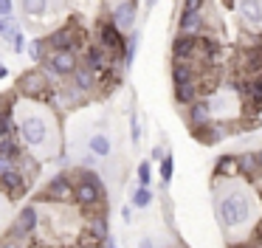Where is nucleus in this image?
Segmentation results:
<instances>
[{"label": "nucleus", "mask_w": 262, "mask_h": 248, "mask_svg": "<svg viewBox=\"0 0 262 248\" xmlns=\"http://www.w3.org/2000/svg\"><path fill=\"white\" fill-rule=\"evenodd\" d=\"M214 214L223 234L231 240L234 234H243L254 223V197L237 180H226L214 197Z\"/></svg>", "instance_id": "nucleus-1"}, {"label": "nucleus", "mask_w": 262, "mask_h": 248, "mask_svg": "<svg viewBox=\"0 0 262 248\" xmlns=\"http://www.w3.org/2000/svg\"><path fill=\"white\" fill-rule=\"evenodd\" d=\"M104 200H107V189L104 180L96 169H76L74 172V203L82 212H102Z\"/></svg>", "instance_id": "nucleus-2"}, {"label": "nucleus", "mask_w": 262, "mask_h": 248, "mask_svg": "<svg viewBox=\"0 0 262 248\" xmlns=\"http://www.w3.org/2000/svg\"><path fill=\"white\" fill-rule=\"evenodd\" d=\"M42 39H46L48 51H74V54H82L85 45H88V34L82 31V26L74 23V20L57 26L54 31H48Z\"/></svg>", "instance_id": "nucleus-3"}, {"label": "nucleus", "mask_w": 262, "mask_h": 248, "mask_svg": "<svg viewBox=\"0 0 262 248\" xmlns=\"http://www.w3.org/2000/svg\"><path fill=\"white\" fill-rule=\"evenodd\" d=\"M14 93L26 96V99H31V101H51L54 85H51V79L46 76L42 68H26L17 76V82H14Z\"/></svg>", "instance_id": "nucleus-4"}, {"label": "nucleus", "mask_w": 262, "mask_h": 248, "mask_svg": "<svg viewBox=\"0 0 262 248\" xmlns=\"http://www.w3.org/2000/svg\"><path fill=\"white\" fill-rule=\"evenodd\" d=\"M206 101H209V110H211V118L214 121H228L231 124V118H243V101L237 99V93H234L231 88H217L211 90L209 96H206Z\"/></svg>", "instance_id": "nucleus-5"}, {"label": "nucleus", "mask_w": 262, "mask_h": 248, "mask_svg": "<svg viewBox=\"0 0 262 248\" xmlns=\"http://www.w3.org/2000/svg\"><path fill=\"white\" fill-rule=\"evenodd\" d=\"M93 31H96V45H102L104 51L110 54L113 62H121L124 56V43H127V34L116 28V23L110 17H99L93 23Z\"/></svg>", "instance_id": "nucleus-6"}, {"label": "nucleus", "mask_w": 262, "mask_h": 248, "mask_svg": "<svg viewBox=\"0 0 262 248\" xmlns=\"http://www.w3.org/2000/svg\"><path fill=\"white\" fill-rule=\"evenodd\" d=\"M48 135H51V127H48V118L40 116V113H31V116H23L17 124V138L23 147L29 150H40V147L48 144Z\"/></svg>", "instance_id": "nucleus-7"}, {"label": "nucleus", "mask_w": 262, "mask_h": 248, "mask_svg": "<svg viewBox=\"0 0 262 248\" xmlns=\"http://www.w3.org/2000/svg\"><path fill=\"white\" fill-rule=\"evenodd\" d=\"M76 65H79V54H74V51H48L40 68L46 71V76L51 79L54 88H57L62 79L74 76Z\"/></svg>", "instance_id": "nucleus-8"}, {"label": "nucleus", "mask_w": 262, "mask_h": 248, "mask_svg": "<svg viewBox=\"0 0 262 248\" xmlns=\"http://www.w3.org/2000/svg\"><path fill=\"white\" fill-rule=\"evenodd\" d=\"M231 9L245 34L262 37V0H231Z\"/></svg>", "instance_id": "nucleus-9"}, {"label": "nucleus", "mask_w": 262, "mask_h": 248, "mask_svg": "<svg viewBox=\"0 0 262 248\" xmlns=\"http://www.w3.org/2000/svg\"><path fill=\"white\" fill-rule=\"evenodd\" d=\"M40 197H42V200H51V203L74 200V175H71L68 169H59L54 178H48V183L42 186Z\"/></svg>", "instance_id": "nucleus-10"}, {"label": "nucleus", "mask_w": 262, "mask_h": 248, "mask_svg": "<svg viewBox=\"0 0 262 248\" xmlns=\"http://www.w3.org/2000/svg\"><path fill=\"white\" fill-rule=\"evenodd\" d=\"M40 225V212H37L34 203H26L23 209L17 212V220L12 223V229L6 231V240H20L26 242V237H31Z\"/></svg>", "instance_id": "nucleus-11"}, {"label": "nucleus", "mask_w": 262, "mask_h": 248, "mask_svg": "<svg viewBox=\"0 0 262 248\" xmlns=\"http://www.w3.org/2000/svg\"><path fill=\"white\" fill-rule=\"evenodd\" d=\"M169 51H172V62H192V65L203 68V56H200V37H183V34H175Z\"/></svg>", "instance_id": "nucleus-12"}, {"label": "nucleus", "mask_w": 262, "mask_h": 248, "mask_svg": "<svg viewBox=\"0 0 262 248\" xmlns=\"http://www.w3.org/2000/svg\"><path fill=\"white\" fill-rule=\"evenodd\" d=\"M110 20L116 23V28L124 34L136 31V23H138V3L136 0H116V6L110 9Z\"/></svg>", "instance_id": "nucleus-13"}, {"label": "nucleus", "mask_w": 262, "mask_h": 248, "mask_svg": "<svg viewBox=\"0 0 262 248\" xmlns=\"http://www.w3.org/2000/svg\"><path fill=\"white\" fill-rule=\"evenodd\" d=\"M211 26L214 23L203 14H186V11H181L178 14V34H183V37H203V34H211Z\"/></svg>", "instance_id": "nucleus-14"}, {"label": "nucleus", "mask_w": 262, "mask_h": 248, "mask_svg": "<svg viewBox=\"0 0 262 248\" xmlns=\"http://www.w3.org/2000/svg\"><path fill=\"white\" fill-rule=\"evenodd\" d=\"M231 133H234V124H228V121H214V118H211L209 124L192 130V138L200 141V144H206V147H211V144H217V141L228 138Z\"/></svg>", "instance_id": "nucleus-15"}, {"label": "nucleus", "mask_w": 262, "mask_h": 248, "mask_svg": "<svg viewBox=\"0 0 262 248\" xmlns=\"http://www.w3.org/2000/svg\"><path fill=\"white\" fill-rule=\"evenodd\" d=\"M79 59L85 62L88 68H91L96 76H102V73H107L110 68H113V59H110V54L102 48V45H96V43H88L85 45V51L79 54Z\"/></svg>", "instance_id": "nucleus-16"}, {"label": "nucleus", "mask_w": 262, "mask_h": 248, "mask_svg": "<svg viewBox=\"0 0 262 248\" xmlns=\"http://www.w3.org/2000/svg\"><path fill=\"white\" fill-rule=\"evenodd\" d=\"M31 186V180L26 178V172L20 167H12L0 175V192H6V197H20L26 195Z\"/></svg>", "instance_id": "nucleus-17"}, {"label": "nucleus", "mask_w": 262, "mask_h": 248, "mask_svg": "<svg viewBox=\"0 0 262 248\" xmlns=\"http://www.w3.org/2000/svg\"><path fill=\"white\" fill-rule=\"evenodd\" d=\"M71 82H74V88L79 90L82 96H88V99L99 93V76H96V73H93L82 59H79V65H76V71H74V76H71Z\"/></svg>", "instance_id": "nucleus-18"}, {"label": "nucleus", "mask_w": 262, "mask_h": 248, "mask_svg": "<svg viewBox=\"0 0 262 248\" xmlns=\"http://www.w3.org/2000/svg\"><path fill=\"white\" fill-rule=\"evenodd\" d=\"M237 172H239V178H245V183H259L262 169H259V161H256V152H239Z\"/></svg>", "instance_id": "nucleus-19"}, {"label": "nucleus", "mask_w": 262, "mask_h": 248, "mask_svg": "<svg viewBox=\"0 0 262 248\" xmlns=\"http://www.w3.org/2000/svg\"><path fill=\"white\" fill-rule=\"evenodd\" d=\"M110 237V223H107V212H96L91 214V220H88V240H91V245H102L104 240Z\"/></svg>", "instance_id": "nucleus-20"}, {"label": "nucleus", "mask_w": 262, "mask_h": 248, "mask_svg": "<svg viewBox=\"0 0 262 248\" xmlns=\"http://www.w3.org/2000/svg\"><path fill=\"white\" fill-rule=\"evenodd\" d=\"M200 71H203V68L192 65V62H172V68H169L172 88H178V85H192V82H200Z\"/></svg>", "instance_id": "nucleus-21"}, {"label": "nucleus", "mask_w": 262, "mask_h": 248, "mask_svg": "<svg viewBox=\"0 0 262 248\" xmlns=\"http://www.w3.org/2000/svg\"><path fill=\"white\" fill-rule=\"evenodd\" d=\"M183 118H186L189 130H198V127H203V124H209L211 121V110H209L206 96L198 99V101H192V105L186 107V113H183Z\"/></svg>", "instance_id": "nucleus-22"}, {"label": "nucleus", "mask_w": 262, "mask_h": 248, "mask_svg": "<svg viewBox=\"0 0 262 248\" xmlns=\"http://www.w3.org/2000/svg\"><path fill=\"white\" fill-rule=\"evenodd\" d=\"M262 113V76L248 79V96L243 101V116H259Z\"/></svg>", "instance_id": "nucleus-23"}, {"label": "nucleus", "mask_w": 262, "mask_h": 248, "mask_svg": "<svg viewBox=\"0 0 262 248\" xmlns=\"http://www.w3.org/2000/svg\"><path fill=\"white\" fill-rule=\"evenodd\" d=\"M234 178H239L237 155H234V152H226V155H220L214 161V180L217 183H226V180H234Z\"/></svg>", "instance_id": "nucleus-24"}, {"label": "nucleus", "mask_w": 262, "mask_h": 248, "mask_svg": "<svg viewBox=\"0 0 262 248\" xmlns=\"http://www.w3.org/2000/svg\"><path fill=\"white\" fill-rule=\"evenodd\" d=\"M172 99H175L178 107H183L186 110L192 101L203 99V88H200V82H192V85H178V88H172Z\"/></svg>", "instance_id": "nucleus-25"}, {"label": "nucleus", "mask_w": 262, "mask_h": 248, "mask_svg": "<svg viewBox=\"0 0 262 248\" xmlns=\"http://www.w3.org/2000/svg\"><path fill=\"white\" fill-rule=\"evenodd\" d=\"M88 152L96 155L99 161H102V158H110V152H113V141H110V135L107 133H91L88 135Z\"/></svg>", "instance_id": "nucleus-26"}, {"label": "nucleus", "mask_w": 262, "mask_h": 248, "mask_svg": "<svg viewBox=\"0 0 262 248\" xmlns=\"http://www.w3.org/2000/svg\"><path fill=\"white\" fill-rule=\"evenodd\" d=\"M20 11H23V17L42 20L51 11V0H20Z\"/></svg>", "instance_id": "nucleus-27"}, {"label": "nucleus", "mask_w": 262, "mask_h": 248, "mask_svg": "<svg viewBox=\"0 0 262 248\" xmlns=\"http://www.w3.org/2000/svg\"><path fill=\"white\" fill-rule=\"evenodd\" d=\"M138 45H141V31H130L127 34V43H124V56H121V68H124V71H130L133 62H136Z\"/></svg>", "instance_id": "nucleus-28"}, {"label": "nucleus", "mask_w": 262, "mask_h": 248, "mask_svg": "<svg viewBox=\"0 0 262 248\" xmlns=\"http://www.w3.org/2000/svg\"><path fill=\"white\" fill-rule=\"evenodd\" d=\"M26 54H29V59L34 62V65H42V59H46L48 48H46V39L42 37H34L26 43Z\"/></svg>", "instance_id": "nucleus-29"}, {"label": "nucleus", "mask_w": 262, "mask_h": 248, "mask_svg": "<svg viewBox=\"0 0 262 248\" xmlns=\"http://www.w3.org/2000/svg\"><path fill=\"white\" fill-rule=\"evenodd\" d=\"M155 200V192L152 189H144V186H136L130 195V206L133 209H149Z\"/></svg>", "instance_id": "nucleus-30"}, {"label": "nucleus", "mask_w": 262, "mask_h": 248, "mask_svg": "<svg viewBox=\"0 0 262 248\" xmlns=\"http://www.w3.org/2000/svg\"><path fill=\"white\" fill-rule=\"evenodd\" d=\"M136 180H138L136 186H144V189H152V163H149V158H147V161H141V163H138V169H136Z\"/></svg>", "instance_id": "nucleus-31"}, {"label": "nucleus", "mask_w": 262, "mask_h": 248, "mask_svg": "<svg viewBox=\"0 0 262 248\" xmlns=\"http://www.w3.org/2000/svg\"><path fill=\"white\" fill-rule=\"evenodd\" d=\"M158 167H161L158 169V172H161V186L166 189V186L172 183V175H175V158H172V152H166V158L158 163Z\"/></svg>", "instance_id": "nucleus-32"}, {"label": "nucleus", "mask_w": 262, "mask_h": 248, "mask_svg": "<svg viewBox=\"0 0 262 248\" xmlns=\"http://www.w3.org/2000/svg\"><path fill=\"white\" fill-rule=\"evenodd\" d=\"M141 118H138V113L136 110H130V141H133V144H141Z\"/></svg>", "instance_id": "nucleus-33"}, {"label": "nucleus", "mask_w": 262, "mask_h": 248, "mask_svg": "<svg viewBox=\"0 0 262 248\" xmlns=\"http://www.w3.org/2000/svg\"><path fill=\"white\" fill-rule=\"evenodd\" d=\"M206 6H209V0H181V11H186V14H203Z\"/></svg>", "instance_id": "nucleus-34"}, {"label": "nucleus", "mask_w": 262, "mask_h": 248, "mask_svg": "<svg viewBox=\"0 0 262 248\" xmlns=\"http://www.w3.org/2000/svg\"><path fill=\"white\" fill-rule=\"evenodd\" d=\"M9 43H12L14 54H26V37H23V31H14V37L9 39Z\"/></svg>", "instance_id": "nucleus-35"}, {"label": "nucleus", "mask_w": 262, "mask_h": 248, "mask_svg": "<svg viewBox=\"0 0 262 248\" xmlns=\"http://www.w3.org/2000/svg\"><path fill=\"white\" fill-rule=\"evenodd\" d=\"M166 152H169V150H166V147L164 144H155L152 147V150H149V163H161V161H164V158H166Z\"/></svg>", "instance_id": "nucleus-36"}, {"label": "nucleus", "mask_w": 262, "mask_h": 248, "mask_svg": "<svg viewBox=\"0 0 262 248\" xmlns=\"http://www.w3.org/2000/svg\"><path fill=\"white\" fill-rule=\"evenodd\" d=\"M0 17H3V20L14 17V0H0Z\"/></svg>", "instance_id": "nucleus-37"}, {"label": "nucleus", "mask_w": 262, "mask_h": 248, "mask_svg": "<svg viewBox=\"0 0 262 248\" xmlns=\"http://www.w3.org/2000/svg\"><path fill=\"white\" fill-rule=\"evenodd\" d=\"M96 163H99V158H96V155H91V152H85V155H82L79 169H96Z\"/></svg>", "instance_id": "nucleus-38"}, {"label": "nucleus", "mask_w": 262, "mask_h": 248, "mask_svg": "<svg viewBox=\"0 0 262 248\" xmlns=\"http://www.w3.org/2000/svg\"><path fill=\"white\" fill-rule=\"evenodd\" d=\"M6 110H14V96H3V93H0V113H6Z\"/></svg>", "instance_id": "nucleus-39"}, {"label": "nucleus", "mask_w": 262, "mask_h": 248, "mask_svg": "<svg viewBox=\"0 0 262 248\" xmlns=\"http://www.w3.org/2000/svg\"><path fill=\"white\" fill-rule=\"evenodd\" d=\"M12 167H17V163H14V161H9L6 155H0V175L6 172V169H12Z\"/></svg>", "instance_id": "nucleus-40"}, {"label": "nucleus", "mask_w": 262, "mask_h": 248, "mask_svg": "<svg viewBox=\"0 0 262 248\" xmlns=\"http://www.w3.org/2000/svg\"><path fill=\"white\" fill-rule=\"evenodd\" d=\"M121 220H124V223H130V220H133V206H130V203L121 206Z\"/></svg>", "instance_id": "nucleus-41"}, {"label": "nucleus", "mask_w": 262, "mask_h": 248, "mask_svg": "<svg viewBox=\"0 0 262 248\" xmlns=\"http://www.w3.org/2000/svg\"><path fill=\"white\" fill-rule=\"evenodd\" d=\"M136 248H155V240H152V237H141Z\"/></svg>", "instance_id": "nucleus-42"}, {"label": "nucleus", "mask_w": 262, "mask_h": 248, "mask_svg": "<svg viewBox=\"0 0 262 248\" xmlns=\"http://www.w3.org/2000/svg\"><path fill=\"white\" fill-rule=\"evenodd\" d=\"M0 248H23V242H20V240H3V242H0Z\"/></svg>", "instance_id": "nucleus-43"}, {"label": "nucleus", "mask_w": 262, "mask_h": 248, "mask_svg": "<svg viewBox=\"0 0 262 248\" xmlns=\"http://www.w3.org/2000/svg\"><path fill=\"white\" fill-rule=\"evenodd\" d=\"M9 76V68H6V62L0 59V79H6Z\"/></svg>", "instance_id": "nucleus-44"}, {"label": "nucleus", "mask_w": 262, "mask_h": 248, "mask_svg": "<svg viewBox=\"0 0 262 248\" xmlns=\"http://www.w3.org/2000/svg\"><path fill=\"white\" fill-rule=\"evenodd\" d=\"M155 6H158V0H144V9H147V11L155 9Z\"/></svg>", "instance_id": "nucleus-45"}, {"label": "nucleus", "mask_w": 262, "mask_h": 248, "mask_svg": "<svg viewBox=\"0 0 262 248\" xmlns=\"http://www.w3.org/2000/svg\"><path fill=\"white\" fill-rule=\"evenodd\" d=\"M256 161H259V169H262V150L256 152Z\"/></svg>", "instance_id": "nucleus-46"}, {"label": "nucleus", "mask_w": 262, "mask_h": 248, "mask_svg": "<svg viewBox=\"0 0 262 248\" xmlns=\"http://www.w3.org/2000/svg\"><path fill=\"white\" fill-rule=\"evenodd\" d=\"M76 248H96V245H91V242H88V245H76Z\"/></svg>", "instance_id": "nucleus-47"}, {"label": "nucleus", "mask_w": 262, "mask_h": 248, "mask_svg": "<svg viewBox=\"0 0 262 248\" xmlns=\"http://www.w3.org/2000/svg\"><path fill=\"white\" fill-rule=\"evenodd\" d=\"M0 138H3V135H0Z\"/></svg>", "instance_id": "nucleus-48"}]
</instances>
